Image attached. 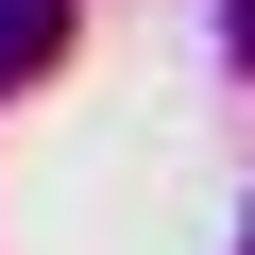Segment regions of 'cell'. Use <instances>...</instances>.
Returning a JSON list of instances; mask_svg holds the SVG:
<instances>
[{
	"instance_id": "6da1fadb",
	"label": "cell",
	"mask_w": 255,
	"mask_h": 255,
	"mask_svg": "<svg viewBox=\"0 0 255 255\" xmlns=\"http://www.w3.org/2000/svg\"><path fill=\"white\" fill-rule=\"evenodd\" d=\"M51 51H68V0H0V102H17Z\"/></svg>"
},
{
	"instance_id": "7a4b0ae2",
	"label": "cell",
	"mask_w": 255,
	"mask_h": 255,
	"mask_svg": "<svg viewBox=\"0 0 255 255\" xmlns=\"http://www.w3.org/2000/svg\"><path fill=\"white\" fill-rule=\"evenodd\" d=\"M221 34H238V51H255V0H221Z\"/></svg>"
},
{
	"instance_id": "3957f363",
	"label": "cell",
	"mask_w": 255,
	"mask_h": 255,
	"mask_svg": "<svg viewBox=\"0 0 255 255\" xmlns=\"http://www.w3.org/2000/svg\"><path fill=\"white\" fill-rule=\"evenodd\" d=\"M238 255H255V238H238Z\"/></svg>"
}]
</instances>
